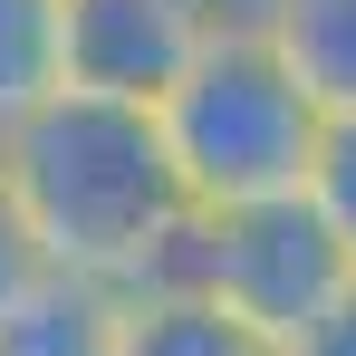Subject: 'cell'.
<instances>
[{
    "instance_id": "6da1fadb",
    "label": "cell",
    "mask_w": 356,
    "mask_h": 356,
    "mask_svg": "<svg viewBox=\"0 0 356 356\" xmlns=\"http://www.w3.org/2000/svg\"><path fill=\"white\" fill-rule=\"evenodd\" d=\"M0 183L29 212L58 280H87V289H116V298L145 289L193 222L154 116L106 106V97H49L0 145Z\"/></svg>"
},
{
    "instance_id": "7a4b0ae2",
    "label": "cell",
    "mask_w": 356,
    "mask_h": 356,
    "mask_svg": "<svg viewBox=\"0 0 356 356\" xmlns=\"http://www.w3.org/2000/svg\"><path fill=\"white\" fill-rule=\"evenodd\" d=\"M154 135L174 154V183L193 212H241V202H289L308 193L327 106L289 77V58L260 29H212L183 87L154 106Z\"/></svg>"
},
{
    "instance_id": "3957f363",
    "label": "cell",
    "mask_w": 356,
    "mask_h": 356,
    "mask_svg": "<svg viewBox=\"0 0 356 356\" xmlns=\"http://www.w3.org/2000/svg\"><path fill=\"white\" fill-rule=\"evenodd\" d=\"M347 250L327 241V222L308 212V193L289 202H241V212H193L183 241L164 250V270L145 280L135 298L154 289H193L212 298L222 318H241L250 337H270V347H289L298 327L327 308V298L347 289Z\"/></svg>"
},
{
    "instance_id": "277c9868",
    "label": "cell",
    "mask_w": 356,
    "mask_h": 356,
    "mask_svg": "<svg viewBox=\"0 0 356 356\" xmlns=\"http://www.w3.org/2000/svg\"><path fill=\"white\" fill-rule=\"evenodd\" d=\"M212 19L193 0H58V49H67V97L106 106H164L183 67L202 58Z\"/></svg>"
},
{
    "instance_id": "5b68a950",
    "label": "cell",
    "mask_w": 356,
    "mask_h": 356,
    "mask_svg": "<svg viewBox=\"0 0 356 356\" xmlns=\"http://www.w3.org/2000/svg\"><path fill=\"white\" fill-rule=\"evenodd\" d=\"M260 39L289 58V77L327 116H356V0H280Z\"/></svg>"
},
{
    "instance_id": "8992f818",
    "label": "cell",
    "mask_w": 356,
    "mask_h": 356,
    "mask_svg": "<svg viewBox=\"0 0 356 356\" xmlns=\"http://www.w3.org/2000/svg\"><path fill=\"white\" fill-rule=\"evenodd\" d=\"M125 347V298L87 280H49L19 318H0V356H116Z\"/></svg>"
},
{
    "instance_id": "52a82bcc",
    "label": "cell",
    "mask_w": 356,
    "mask_h": 356,
    "mask_svg": "<svg viewBox=\"0 0 356 356\" xmlns=\"http://www.w3.org/2000/svg\"><path fill=\"white\" fill-rule=\"evenodd\" d=\"M67 97V49H58V0H0V145Z\"/></svg>"
},
{
    "instance_id": "ba28073f",
    "label": "cell",
    "mask_w": 356,
    "mask_h": 356,
    "mask_svg": "<svg viewBox=\"0 0 356 356\" xmlns=\"http://www.w3.org/2000/svg\"><path fill=\"white\" fill-rule=\"evenodd\" d=\"M116 356H280V347L250 337L241 318H222L193 289H154V298H125V347Z\"/></svg>"
},
{
    "instance_id": "9c48e42d",
    "label": "cell",
    "mask_w": 356,
    "mask_h": 356,
    "mask_svg": "<svg viewBox=\"0 0 356 356\" xmlns=\"http://www.w3.org/2000/svg\"><path fill=\"white\" fill-rule=\"evenodd\" d=\"M308 212L327 222V241L347 250V270H356V116H327V135H318V164H308Z\"/></svg>"
},
{
    "instance_id": "30bf717a",
    "label": "cell",
    "mask_w": 356,
    "mask_h": 356,
    "mask_svg": "<svg viewBox=\"0 0 356 356\" xmlns=\"http://www.w3.org/2000/svg\"><path fill=\"white\" fill-rule=\"evenodd\" d=\"M49 280H58V270H49V250H39L29 212H19V202H10V183H0V318H19Z\"/></svg>"
},
{
    "instance_id": "8fae6325",
    "label": "cell",
    "mask_w": 356,
    "mask_h": 356,
    "mask_svg": "<svg viewBox=\"0 0 356 356\" xmlns=\"http://www.w3.org/2000/svg\"><path fill=\"white\" fill-rule=\"evenodd\" d=\"M280 356H356V280L327 298V308H318V318H308V327H298Z\"/></svg>"
},
{
    "instance_id": "7c38bea8",
    "label": "cell",
    "mask_w": 356,
    "mask_h": 356,
    "mask_svg": "<svg viewBox=\"0 0 356 356\" xmlns=\"http://www.w3.org/2000/svg\"><path fill=\"white\" fill-rule=\"evenodd\" d=\"M193 10H202L212 29H260V19H270L280 0H193Z\"/></svg>"
}]
</instances>
